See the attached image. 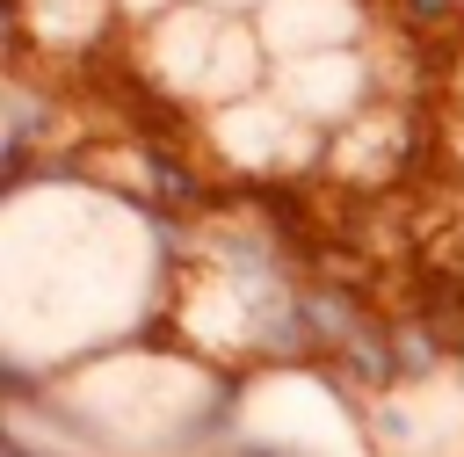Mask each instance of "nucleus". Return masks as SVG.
Returning a JSON list of instances; mask_svg holds the SVG:
<instances>
[{
    "instance_id": "obj_1",
    "label": "nucleus",
    "mask_w": 464,
    "mask_h": 457,
    "mask_svg": "<svg viewBox=\"0 0 464 457\" xmlns=\"http://www.w3.org/2000/svg\"><path fill=\"white\" fill-rule=\"evenodd\" d=\"M196 138L218 152V167H225L232 181H312V174H326V138H334V131H319V123L297 116L276 87H261V94H246V102L203 109Z\"/></svg>"
},
{
    "instance_id": "obj_2",
    "label": "nucleus",
    "mask_w": 464,
    "mask_h": 457,
    "mask_svg": "<svg viewBox=\"0 0 464 457\" xmlns=\"http://www.w3.org/2000/svg\"><path fill=\"white\" fill-rule=\"evenodd\" d=\"M276 94L312 116L319 131L355 123L362 109L384 102V65L377 44H341V51H304V58H276Z\"/></svg>"
},
{
    "instance_id": "obj_3",
    "label": "nucleus",
    "mask_w": 464,
    "mask_h": 457,
    "mask_svg": "<svg viewBox=\"0 0 464 457\" xmlns=\"http://www.w3.org/2000/svg\"><path fill=\"white\" fill-rule=\"evenodd\" d=\"M218 29H225V15H218L210 0H181L174 15L130 29V58H138V73H145L152 87H167V94H181V102L196 109V87H203V65H210Z\"/></svg>"
},
{
    "instance_id": "obj_4",
    "label": "nucleus",
    "mask_w": 464,
    "mask_h": 457,
    "mask_svg": "<svg viewBox=\"0 0 464 457\" xmlns=\"http://www.w3.org/2000/svg\"><path fill=\"white\" fill-rule=\"evenodd\" d=\"M261 36L276 58H304V51H341V44H370L384 29L377 0H268L261 15Z\"/></svg>"
},
{
    "instance_id": "obj_5",
    "label": "nucleus",
    "mask_w": 464,
    "mask_h": 457,
    "mask_svg": "<svg viewBox=\"0 0 464 457\" xmlns=\"http://www.w3.org/2000/svg\"><path fill=\"white\" fill-rule=\"evenodd\" d=\"M276 87V51L261 36L254 15H225L218 44H210V65H203V87H196V109H218V102H246Z\"/></svg>"
},
{
    "instance_id": "obj_6",
    "label": "nucleus",
    "mask_w": 464,
    "mask_h": 457,
    "mask_svg": "<svg viewBox=\"0 0 464 457\" xmlns=\"http://www.w3.org/2000/svg\"><path fill=\"white\" fill-rule=\"evenodd\" d=\"M392 15H399V29L442 36V29H457V22H464V0H392Z\"/></svg>"
},
{
    "instance_id": "obj_7",
    "label": "nucleus",
    "mask_w": 464,
    "mask_h": 457,
    "mask_svg": "<svg viewBox=\"0 0 464 457\" xmlns=\"http://www.w3.org/2000/svg\"><path fill=\"white\" fill-rule=\"evenodd\" d=\"M181 0H116V15H123V29H145V22H160V15H174Z\"/></svg>"
},
{
    "instance_id": "obj_8",
    "label": "nucleus",
    "mask_w": 464,
    "mask_h": 457,
    "mask_svg": "<svg viewBox=\"0 0 464 457\" xmlns=\"http://www.w3.org/2000/svg\"><path fill=\"white\" fill-rule=\"evenodd\" d=\"M210 7H218V15H261L268 0H210Z\"/></svg>"
},
{
    "instance_id": "obj_9",
    "label": "nucleus",
    "mask_w": 464,
    "mask_h": 457,
    "mask_svg": "<svg viewBox=\"0 0 464 457\" xmlns=\"http://www.w3.org/2000/svg\"><path fill=\"white\" fill-rule=\"evenodd\" d=\"M457 377H464V355H457Z\"/></svg>"
}]
</instances>
